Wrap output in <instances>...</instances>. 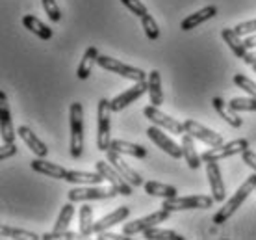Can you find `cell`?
I'll return each instance as SVG.
<instances>
[{"instance_id": "cell-1", "label": "cell", "mask_w": 256, "mask_h": 240, "mask_svg": "<svg viewBox=\"0 0 256 240\" xmlns=\"http://www.w3.org/2000/svg\"><path fill=\"white\" fill-rule=\"evenodd\" d=\"M254 190H256V171H254V175H250V177H247V179H245V182L236 190V194L232 195L230 199H226V201H224L223 207L219 208L218 212L214 214L212 221H214L216 225H221V223H224L228 218H232V216L236 214L238 208L244 205V201L249 197L250 194H252V192H254Z\"/></svg>"}, {"instance_id": "cell-2", "label": "cell", "mask_w": 256, "mask_h": 240, "mask_svg": "<svg viewBox=\"0 0 256 240\" xmlns=\"http://www.w3.org/2000/svg\"><path fill=\"white\" fill-rule=\"evenodd\" d=\"M70 121V156L80 158L84 151V106L82 103H72L69 106Z\"/></svg>"}, {"instance_id": "cell-3", "label": "cell", "mask_w": 256, "mask_h": 240, "mask_svg": "<svg viewBox=\"0 0 256 240\" xmlns=\"http://www.w3.org/2000/svg\"><path fill=\"white\" fill-rule=\"evenodd\" d=\"M112 101L102 97L96 106V119H98V130H96V149L106 153L110 149V121H112Z\"/></svg>"}, {"instance_id": "cell-4", "label": "cell", "mask_w": 256, "mask_h": 240, "mask_svg": "<svg viewBox=\"0 0 256 240\" xmlns=\"http://www.w3.org/2000/svg\"><path fill=\"white\" fill-rule=\"evenodd\" d=\"M96 65H98V67H102L104 71L121 75L122 78L134 80V82H143V80H147L148 78L147 73L143 71V69H140V67H132V65L122 64V62H119V60H116V58H110V56H106V54L98 56Z\"/></svg>"}, {"instance_id": "cell-5", "label": "cell", "mask_w": 256, "mask_h": 240, "mask_svg": "<svg viewBox=\"0 0 256 240\" xmlns=\"http://www.w3.org/2000/svg\"><path fill=\"white\" fill-rule=\"evenodd\" d=\"M216 203L214 195H188V197H171L164 199L162 208H166L169 212H178V210H192V208H210Z\"/></svg>"}, {"instance_id": "cell-6", "label": "cell", "mask_w": 256, "mask_h": 240, "mask_svg": "<svg viewBox=\"0 0 256 240\" xmlns=\"http://www.w3.org/2000/svg\"><path fill=\"white\" fill-rule=\"evenodd\" d=\"M249 149V140H245V138H240V140H232V142H226V143H221V145H216V147H210L208 151H204L200 158H202V162H219V160H223V158H228V156H234V155H242L244 151Z\"/></svg>"}, {"instance_id": "cell-7", "label": "cell", "mask_w": 256, "mask_h": 240, "mask_svg": "<svg viewBox=\"0 0 256 240\" xmlns=\"http://www.w3.org/2000/svg\"><path fill=\"white\" fill-rule=\"evenodd\" d=\"M143 116L147 117L152 125H158V127H162L164 130L171 132V134L182 136V134L186 132V127H184V123H180V121H176L174 117L164 114V112L160 110V106H154V104H150V106H145V108H143Z\"/></svg>"}, {"instance_id": "cell-8", "label": "cell", "mask_w": 256, "mask_h": 240, "mask_svg": "<svg viewBox=\"0 0 256 240\" xmlns=\"http://www.w3.org/2000/svg\"><path fill=\"white\" fill-rule=\"evenodd\" d=\"M95 168H96V171L104 177V181L110 182V186L117 190V194L126 195V197L134 194V192H132L134 186H132V184H130V182H128L110 162H106V160H98V162H95Z\"/></svg>"}, {"instance_id": "cell-9", "label": "cell", "mask_w": 256, "mask_h": 240, "mask_svg": "<svg viewBox=\"0 0 256 240\" xmlns=\"http://www.w3.org/2000/svg\"><path fill=\"white\" fill-rule=\"evenodd\" d=\"M169 216H171V212L166 210V208L156 210V212H150L148 216H143L140 220L124 223V225H122V233L128 234V236H134V234H138V233H145L147 229L154 227V225H160L162 221H166Z\"/></svg>"}, {"instance_id": "cell-10", "label": "cell", "mask_w": 256, "mask_h": 240, "mask_svg": "<svg viewBox=\"0 0 256 240\" xmlns=\"http://www.w3.org/2000/svg\"><path fill=\"white\" fill-rule=\"evenodd\" d=\"M116 188H100L98 184H88V188H74L69 192V201L80 203V201H98V199H112L116 197Z\"/></svg>"}, {"instance_id": "cell-11", "label": "cell", "mask_w": 256, "mask_h": 240, "mask_svg": "<svg viewBox=\"0 0 256 240\" xmlns=\"http://www.w3.org/2000/svg\"><path fill=\"white\" fill-rule=\"evenodd\" d=\"M167 130H164L162 127L158 125H150L147 129V136L150 142H154L162 151H166L169 156H173V158H184V153H182V145L178 143H174L171 138L166 134Z\"/></svg>"}, {"instance_id": "cell-12", "label": "cell", "mask_w": 256, "mask_h": 240, "mask_svg": "<svg viewBox=\"0 0 256 240\" xmlns=\"http://www.w3.org/2000/svg\"><path fill=\"white\" fill-rule=\"evenodd\" d=\"M184 127H186L188 134H192L195 140H200V142L206 143V145H210V147H216V145L224 143L223 136H221L219 132H214V130L206 129L204 125H200L198 121L186 119V121H184Z\"/></svg>"}, {"instance_id": "cell-13", "label": "cell", "mask_w": 256, "mask_h": 240, "mask_svg": "<svg viewBox=\"0 0 256 240\" xmlns=\"http://www.w3.org/2000/svg\"><path fill=\"white\" fill-rule=\"evenodd\" d=\"M147 91H148L147 80H143V82H136L132 88H128V90H124L122 93H119L116 99H112V110L121 112L122 108H126L128 104L136 103V101H138L143 93H147Z\"/></svg>"}, {"instance_id": "cell-14", "label": "cell", "mask_w": 256, "mask_h": 240, "mask_svg": "<svg viewBox=\"0 0 256 240\" xmlns=\"http://www.w3.org/2000/svg\"><path fill=\"white\" fill-rule=\"evenodd\" d=\"M106 158H108V162L114 166V168L121 173L124 179H126L132 186H141V184H145L143 182V179H141V175L136 171V169H132L130 166H128L124 160H122V156H121V153H117V151H114V149H108L106 151Z\"/></svg>"}, {"instance_id": "cell-15", "label": "cell", "mask_w": 256, "mask_h": 240, "mask_svg": "<svg viewBox=\"0 0 256 240\" xmlns=\"http://www.w3.org/2000/svg\"><path fill=\"white\" fill-rule=\"evenodd\" d=\"M206 164V175H208V182H210V190H212V195H214V199L216 203H224V181L223 177H221V168H219L218 162H204Z\"/></svg>"}, {"instance_id": "cell-16", "label": "cell", "mask_w": 256, "mask_h": 240, "mask_svg": "<svg viewBox=\"0 0 256 240\" xmlns=\"http://www.w3.org/2000/svg\"><path fill=\"white\" fill-rule=\"evenodd\" d=\"M0 134H2V142L4 143L15 142L12 112H10V104H8V95L4 91H0Z\"/></svg>"}, {"instance_id": "cell-17", "label": "cell", "mask_w": 256, "mask_h": 240, "mask_svg": "<svg viewBox=\"0 0 256 240\" xmlns=\"http://www.w3.org/2000/svg\"><path fill=\"white\" fill-rule=\"evenodd\" d=\"M72 216H74V203L69 201L67 205L62 207V212H60L58 220H56V225L52 229L50 233H45L41 234V238L43 240H56V238H62V234L69 229V223L72 220Z\"/></svg>"}, {"instance_id": "cell-18", "label": "cell", "mask_w": 256, "mask_h": 240, "mask_svg": "<svg viewBox=\"0 0 256 240\" xmlns=\"http://www.w3.org/2000/svg\"><path fill=\"white\" fill-rule=\"evenodd\" d=\"M17 134H19L20 140L30 147V151H32L34 155L41 156V158H46V155H48V147H46V143L43 142V140H39L38 134H36L30 127L20 125L19 129H17Z\"/></svg>"}, {"instance_id": "cell-19", "label": "cell", "mask_w": 256, "mask_h": 240, "mask_svg": "<svg viewBox=\"0 0 256 240\" xmlns=\"http://www.w3.org/2000/svg\"><path fill=\"white\" fill-rule=\"evenodd\" d=\"M30 166H32V169L36 171V173L52 177V179H64V181H65L67 171H69V169H65L64 166L54 164V162H48L46 158H41V156H36L32 162H30Z\"/></svg>"}, {"instance_id": "cell-20", "label": "cell", "mask_w": 256, "mask_h": 240, "mask_svg": "<svg viewBox=\"0 0 256 240\" xmlns=\"http://www.w3.org/2000/svg\"><path fill=\"white\" fill-rule=\"evenodd\" d=\"M130 216V208L128 207H119L116 208L114 212H110V214L102 216L98 221H95V233H100V231H108L110 227H116L119 225L121 221H124Z\"/></svg>"}, {"instance_id": "cell-21", "label": "cell", "mask_w": 256, "mask_h": 240, "mask_svg": "<svg viewBox=\"0 0 256 240\" xmlns=\"http://www.w3.org/2000/svg\"><path fill=\"white\" fill-rule=\"evenodd\" d=\"M212 104H214L216 112L221 116V119H223V121H226L230 127H234V129H240V127L244 125V119L238 116V112L234 110V108H230V104L224 103L221 97H214V99H212Z\"/></svg>"}, {"instance_id": "cell-22", "label": "cell", "mask_w": 256, "mask_h": 240, "mask_svg": "<svg viewBox=\"0 0 256 240\" xmlns=\"http://www.w3.org/2000/svg\"><path fill=\"white\" fill-rule=\"evenodd\" d=\"M221 38L226 45L230 47V51L234 56L244 60L247 56V45H245V39H242V36L234 30V28H223L221 32Z\"/></svg>"}, {"instance_id": "cell-23", "label": "cell", "mask_w": 256, "mask_h": 240, "mask_svg": "<svg viewBox=\"0 0 256 240\" xmlns=\"http://www.w3.org/2000/svg\"><path fill=\"white\" fill-rule=\"evenodd\" d=\"M216 15H218V8H216V6H206V8H202L200 12L192 13L190 17H186V19L182 21L180 28H182L184 32H188V30H193V28H197L198 25H202V23H206V21L214 19Z\"/></svg>"}, {"instance_id": "cell-24", "label": "cell", "mask_w": 256, "mask_h": 240, "mask_svg": "<svg viewBox=\"0 0 256 240\" xmlns=\"http://www.w3.org/2000/svg\"><path fill=\"white\" fill-rule=\"evenodd\" d=\"M195 138L192 136V134H188V132H184L182 134V140H180V145H182V153H184V160L188 162V166L192 169H197L200 164H202V158H200V155L197 153V149H195V142H193Z\"/></svg>"}, {"instance_id": "cell-25", "label": "cell", "mask_w": 256, "mask_h": 240, "mask_svg": "<svg viewBox=\"0 0 256 240\" xmlns=\"http://www.w3.org/2000/svg\"><path fill=\"white\" fill-rule=\"evenodd\" d=\"M110 149L117 151V153H121V155L136 156V158H147L148 156L147 147H143V145H140V143L126 142V140H112Z\"/></svg>"}, {"instance_id": "cell-26", "label": "cell", "mask_w": 256, "mask_h": 240, "mask_svg": "<svg viewBox=\"0 0 256 240\" xmlns=\"http://www.w3.org/2000/svg\"><path fill=\"white\" fill-rule=\"evenodd\" d=\"M98 56H100V54H98V49H96V47H90L88 51L84 52L82 62H80V65H78V69H76V77L80 78V80H88V78L91 77L93 67H95Z\"/></svg>"}, {"instance_id": "cell-27", "label": "cell", "mask_w": 256, "mask_h": 240, "mask_svg": "<svg viewBox=\"0 0 256 240\" xmlns=\"http://www.w3.org/2000/svg\"><path fill=\"white\" fill-rule=\"evenodd\" d=\"M148 97H150V104H154V106H162L164 104V101H166V97H164V90H162V75L160 71H150L148 73Z\"/></svg>"}, {"instance_id": "cell-28", "label": "cell", "mask_w": 256, "mask_h": 240, "mask_svg": "<svg viewBox=\"0 0 256 240\" xmlns=\"http://www.w3.org/2000/svg\"><path fill=\"white\" fill-rule=\"evenodd\" d=\"M65 181L70 182V184H100L104 181V177L95 171H80V169H69L67 175H65Z\"/></svg>"}, {"instance_id": "cell-29", "label": "cell", "mask_w": 256, "mask_h": 240, "mask_svg": "<svg viewBox=\"0 0 256 240\" xmlns=\"http://www.w3.org/2000/svg\"><path fill=\"white\" fill-rule=\"evenodd\" d=\"M22 25H24L26 30H30L32 34H36L39 39L48 41V39L52 38V28H48V26L41 19H38L36 15H24V17H22Z\"/></svg>"}, {"instance_id": "cell-30", "label": "cell", "mask_w": 256, "mask_h": 240, "mask_svg": "<svg viewBox=\"0 0 256 240\" xmlns=\"http://www.w3.org/2000/svg\"><path fill=\"white\" fill-rule=\"evenodd\" d=\"M145 186V192L148 195H154V197H162V199H171V197H176L178 195V190L171 186V184H164V182H156V181H148L143 184Z\"/></svg>"}, {"instance_id": "cell-31", "label": "cell", "mask_w": 256, "mask_h": 240, "mask_svg": "<svg viewBox=\"0 0 256 240\" xmlns=\"http://www.w3.org/2000/svg\"><path fill=\"white\" fill-rule=\"evenodd\" d=\"M78 218H80V221H78L80 231L78 233L82 234V236H90L91 233H95V221H93V208H91V205L80 207Z\"/></svg>"}, {"instance_id": "cell-32", "label": "cell", "mask_w": 256, "mask_h": 240, "mask_svg": "<svg viewBox=\"0 0 256 240\" xmlns=\"http://www.w3.org/2000/svg\"><path fill=\"white\" fill-rule=\"evenodd\" d=\"M145 238L147 240H184V236L176 231H171V229H160L158 225L147 229L145 231Z\"/></svg>"}, {"instance_id": "cell-33", "label": "cell", "mask_w": 256, "mask_h": 240, "mask_svg": "<svg viewBox=\"0 0 256 240\" xmlns=\"http://www.w3.org/2000/svg\"><path fill=\"white\" fill-rule=\"evenodd\" d=\"M0 234H2L4 238H24V240H38V238H41V236H39V234H36L34 231L10 227V225H2V227H0Z\"/></svg>"}, {"instance_id": "cell-34", "label": "cell", "mask_w": 256, "mask_h": 240, "mask_svg": "<svg viewBox=\"0 0 256 240\" xmlns=\"http://www.w3.org/2000/svg\"><path fill=\"white\" fill-rule=\"evenodd\" d=\"M141 26H143V30H145V36H147L150 41H156V39L160 38V28H158V23L154 21V17L150 13L147 15H143L141 17Z\"/></svg>"}, {"instance_id": "cell-35", "label": "cell", "mask_w": 256, "mask_h": 240, "mask_svg": "<svg viewBox=\"0 0 256 240\" xmlns=\"http://www.w3.org/2000/svg\"><path fill=\"white\" fill-rule=\"evenodd\" d=\"M228 104L236 112H256V97H234Z\"/></svg>"}, {"instance_id": "cell-36", "label": "cell", "mask_w": 256, "mask_h": 240, "mask_svg": "<svg viewBox=\"0 0 256 240\" xmlns=\"http://www.w3.org/2000/svg\"><path fill=\"white\" fill-rule=\"evenodd\" d=\"M234 84H236L238 88H242L245 93H249L250 97H256V82L254 80H250L249 77H245V75H242V73H238V75H234Z\"/></svg>"}, {"instance_id": "cell-37", "label": "cell", "mask_w": 256, "mask_h": 240, "mask_svg": "<svg viewBox=\"0 0 256 240\" xmlns=\"http://www.w3.org/2000/svg\"><path fill=\"white\" fill-rule=\"evenodd\" d=\"M41 4H43V10H45L46 17H48L52 23H60V21H62V10H60L56 0H41Z\"/></svg>"}, {"instance_id": "cell-38", "label": "cell", "mask_w": 256, "mask_h": 240, "mask_svg": "<svg viewBox=\"0 0 256 240\" xmlns=\"http://www.w3.org/2000/svg\"><path fill=\"white\" fill-rule=\"evenodd\" d=\"M121 4L126 8V10H130V12L134 13L136 17H140V19L143 17V15H147L148 13L147 6H145L141 0H121Z\"/></svg>"}, {"instance_id": "cell-39", "label": "cell", "mask_w": 256, "mask_h": 240, "mask_svg": "<svg viewBox=\"0 0 256 240\" xmlns=\"http://www.w3.org/2000/svg\"><path fill=\"white\" fill-rule=\"evenodd\" d=\"M234 30H236L242 38H247V36H250V34L256 32V19L252 21H245V23H240V25L234 26Z\"/></svg>"}, {"instance_id": "cell-40", "label": "cell", "mask_w": 256, "mask_h": 240, "mask_svg": "<svg viewBox=\"0 0 256 240\" xmlns=\"http://www.w3.org/2000/svg\"><path fill=\"white\" fill-rule=\"evenodd\" d=\"M15 155H17V145L13 142L2 145V149H0V160H8V158H12Z\"/></svg>"}, {"instance_id": "cell-41", "label": "cell", "mask_w": 256, "mask_h": 240, "mask_svg": "<svg viewBox=\"0 0 256 240\" xmlns=\"http://www.w3.org/2000/svg\"><path fill=\"white\" fill-rule=\"evenodd\" d=\"M96 238L98 240H130L128 234H117V233H110V231H100L96 233Z\"/></svg>"}, {"instance_id": "cell-42", "label": "cell", "mask_w": 256, "mask_h": 240, "mask_svg": "<svg viewBox=\"0 0 256 240\" xmlns=\"http://www.w3.org/2000/svg\"><path fill=\"white\" fill-rule=\"evenodd\" d=\"M242 160H244L249 168H252L256 171V153H252L250 149L244 151V153H242Z\"/></svg>"}, {"instance_id": "cell-43", "label": "cell", "mask_w": 256, "mask_h": 240, "mask_svg": "<svg viewBox=\"0 0 256 240\" xmlns=\"http://www.w3.org/2000/svg\"><path fill=\"white\" fill-rule=\"evenodd\" d=\"M244 62L247 65H254L256 64V49H252V52H247V56L244 58Z\"/></svg>"}, {"instance_id": "cell-44", "label": "cell", "mask_w": 256, "mask_h": 240, "mask_svg": "<svg viewBox=\"0 0 256 240\" xmlns=\"http://www.w3.org/2000/svg\"><path fill=\"white\" fill-rule=\"evenodd\" d=\"M245 45H247V49H256V34H250L245 38Z\"/></svg>"}, {"instance_id": "cell-45", "label": "cell", "mask_w": 256, "mask_h": 240, "mask_svg": "<svg viewBox=\"0 0 256 240\" xmlns=\"http://www.w3.org/2000/svg\"><path fill=\"white\" fill-rule=\"evenodd\" d=\"M250 67H252V71L256 73V64H254V65H250Z\"/></svg>"}]
</instances>
